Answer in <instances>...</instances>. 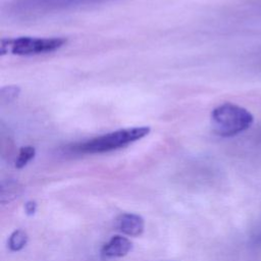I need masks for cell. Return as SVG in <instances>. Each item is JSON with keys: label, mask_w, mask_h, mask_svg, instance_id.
<instances>
[{"label": "cell", "mask_w": 261, "mask_h": 261, "mask_svg": "<svg viewBox=\"0 0 261 261\" xmlns=\"http://www.w3.org/2000/svg\"><path fill=\"white\" fill-rule=\"evenodd\" d=\"M36 155V150L32 146H24L19 149L18 156L15 161L16 168L24 167Z\"/></svg>", "instance_id": "cell-8"}, {"label": "cell", "mask_w": 261, "mask_h": 261, "mask_svg": "<svg viewBox=\"0 0 261 261\" xmlns=\"http://www.w3.org/2000/svg\"><path fill=\"white\" fill-rule=\"evenodd\" d=\"M24 209L28 215H33L37 210V203L35 201H28L24 205Z\"/></svg>", "instance_id": "cell-10"}, {"label": "cell", "mask_w": 261, "mask_h": 261, "mask_svg": "<svg viewBox=\"0 0 261 261\" xmlns=\"http://www.w3.org/2000/svg\"><path fill=\"white\" fill-rule=\"evenodd\" d=\"M211 121L218 136L228 138L247 130L252 125L254 117L246 108L225 102L212 110Z\"/></svg>", "instance_id": "cell-2"}, {"label": "cell", "mask_w": 261, "mask_h": 261, "mask_svg": "<svg viewBox=\"0 0 261 261\" xmlns=\"http://www.w3.org/2000/svg\"><path fill=\"white\" fill-rule=\"evenodd\" d=\"M20 89L17 86H6L0 90V100L2 102H11L19 94Z\"/></svg>", "instance_id": "cell-9"}, {"label": "cell", "mask_w": 261, "mask_h": 261, "mask_svg": "<svg viewBox=\"0 0 261 261\" xmlns=\"http://www.w3.org/2000/svg\"><path fill=\"white\" fill-rule=\"evenodd\" d=\"M150 133L149 126H135L113 130L93 139L81 142L73 146L72 150L79 153L97 154L105 153L125 147Z\"/></svg>", "instance_id": "cell-1"}, {"label": "cell", "mask_w": 261, "mask_h": 261, "mask_svg": "<svg viewBox=\"0 0 261 261\" xmlns=\"http://www.w3.org/2000/svg\"><path fill=\"white\" fill-rule=\"evenodd\" d=\"M66 43L64 38H35L19 37L15 39H2L0 45L1 55L11 53L19 56L39 55L53 52Z\"/></svg>", "instance_id": "cell-3"}, {"label": "cell", "mask_w": 261, "mask_h": 261, "mask_svg": "<svg viewBox=\"0 0 261 261\" xmlns=\"http://www.w3.org/2000/svg\"><path fill=\"white\" fill-rule=\"evenodd\" d=\"M133 248V243L125 237L114 236L102 248V254L106 257H123Z\"/></svg>", "instance_id": "cell-6"}, {"label": "cell", "mask_w": 261, "mask_h": 261, "mask_svg": "<svg viewBox=\"0 0 261 261\" xmlns=\"http://www.w3.org/2000/svg\"><path fill=\"white\" fill-rule=\"evenodd\" d=\"M28 243V234L22 229L14 230L8 241V246L11 251H20Z\"/></svg>", "instance_id": "cell-7"}, {"label": "cell", "mask_w": 261, "mask_h": 261, "mask_svg": "<svg viewBox=\"0 0 261 261\" xmlns=\"http://www.w3.org/2000/svg\"><path fill=\"white\" fill-rule=\"evenodd\" d=\"M101 1L104 0H12L8 8L16 16L32 17Z\"/></svg>", "instance_id": "cell-4"}, {"label": "cell", "mask_w": 261, "mask_h": 261, "mask_svg": "<svg viewBox=\"0 0 261 261\" xmlns=\"http://www.w3.org/2000/svg\"><path fill=\"white\" fill-rule=\"evenodd\" d=\"M117 228L124 234L138 237L143 233L145 221L142 216L134 213H124L117 218Z\"/></svg>", "instance_id": "cell-5"}]
</instances>
